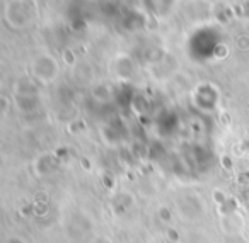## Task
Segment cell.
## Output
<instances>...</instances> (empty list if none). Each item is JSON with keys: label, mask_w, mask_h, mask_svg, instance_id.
I'll list each match as a JSON object with an SVG mask.
<instances>
[{"label": "cell", "mask_w": 249, "mask_h": 243, "mask_svg": "<svg viewBox=\"0 0 249 243\" xmlns=\"http://www.w3.org/2000/svg\"><path fill=\"white\" fill-rule=\"evenodd\" d=\"M244 226H246V221L237 211H231L227 214L222 216L220 219V229L224 235L227 236H232V238H237V236L242 235L244 231Z\"/></svg>", "instance_id": "cell-1"}, {"label": "cell", "mask_w": 249, "mask_h": 243, "mask_svg": "<svg viewBox=\"0 0 249 243\" xmlns=\"http://www.w3.org/2000/svg\"><path fill=\"white\" fill-rule=\"evenodd\" d=\"M89 243H114V242H113V238L107 235H96Z\"/></svg>", "instance_id": "cell-2"}, {"label": "cell", "mask_w": 249, "mask_h": 243, "mask_svg": "<svg viewBox=\"0 0 249 243\" xmlns=\"http://www.w3.org/2000/svg\"><path fill=\"white\" fill-rule=\"evenodd\" d=\"M4 243H28L26 242L22 236H19V235H11V236H7V238L4 240Z\"/></svg>", "instance_id": "cell-3"}, {"label": "cell", "mask_w": 249, "mask_h": 243, "mask_svg": "<svg viewBox=\"0 0 249 243\" xmlns=\"http://www.w3.org/2000/svg\"><path fill=\"white\" fill-rule=\"evenodd\" d=\"M235 242L234 243H249L248 240H244V238H241V236H237V238H234Z\"/></svg>", "instance_id": "cell-4"}]
</instances>
